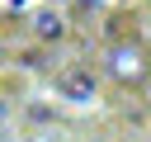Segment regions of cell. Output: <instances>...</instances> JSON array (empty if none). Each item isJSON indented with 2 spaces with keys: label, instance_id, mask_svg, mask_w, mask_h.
<instances>
[{
  "label": "cell",
  "instance_id": "cell-1",
  "mask_svg": "<svg viewBox=\"0 0 151 142\" xmlns=\"http://www.w3.org/2000/svg\"><path fill=\"white\" fill-rule=\"evenodd\" d=\"M57 90H61V99H71V104H90V99L99 95V76H94L90 66H66V71L57 76Z\"/></svg>",
  "mask_w": 151,
  "mask_h": 142
},
{
  "label": "cell",
  "instance_id": "cell-2",
  "mask_svg": "<svg viewBox=\"0 0 151 142\" xmlns=\"http://www.w3.org/2000/svg\"><path fill=\"white\" fill-rule=\"evenodd\" d=\"M66 33V24H61V14H42L38 19V38H47V43H57Z\"/></svg>",
  "mask_w": 151,
  "mask_h": 142
},
{
  "label": "cell",
  "instance_id": "cell-3",
  "mask_svg": "<svg viewBox=\"0 0 151 142\" xmlns=\"http://www.w3.org/2000/svg\"><path fill=\"white\" fill-rule=\"evenodd\" d=\"M5 118H9V99L0 95V128H5Z\"/></svg>",
  "mask_w": 151,
  "mask_h": 142
},
{
  "label": "cell",
  "instance_id": "cell-4",
  "mask_svg": "<svg viewBox=\"0 0 151 142\" xmlns=\"http://www.w3.org/2000/svg\"><path fill=\"white\" fill-rule=\"evenodd\" d=\"M0 142H5V128H0Z\"/></svg>",
  "mask_w": 151,
  "mask_h": 142
},
{
  "label": "cell",
  "instance_id": "cell-5",
  "mask_svg": "<svg viewBox=\"0 0 151 142\" xmlns=\"http://www.w3.org/2000/svg\"><path fill=\"white\" fill-rule=\"evenodd\" d=\"M146 142H151V137H146Z\"/></svg>",
  "mask_w": 151,
  "mask_h": 142
}]
</instances>
